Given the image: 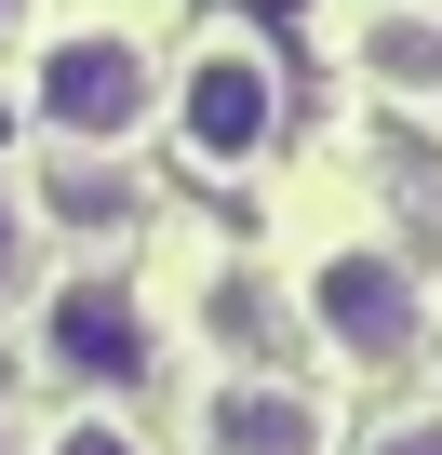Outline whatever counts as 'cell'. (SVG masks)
<instances>
[{"label":"cell","instance_id":"6da1fadb","mask_svg":"<svg viewBox=\"0 0 442 455\" xmlns=\"http://www.w3.org/2000/svg\"><path fill=\"white\" fill-rule=\"evenodd\" d=\"M148 41L134 28H68V41H41V68H28V108L68 134V148H121L134 121H148Z\"/></svg>","mask_w":442,"mask_h":455},{"label":"cell","instance_id":"7a4b0ae2","mask_svg":"<svg viewBox=\"0 0 442 455\" xmlns=\"http://www.w3.org/2000/svg\"><path fill=\"white\" fill-rule=\"evenodd\" d=\"M309 308H322V335H335L349 362H375V375L429 348V282H415V255L349 242V255H322V268H309Z\"/></svg>","mask_w":442,"mask_h":455},{"label":"cell","instance_id":"3957f363","mask_svg":"<svg viewBox=\"0 0 442 455\" xmlns=\"http://www.w3.org/2000/svg\"><path fill=\"white\" fill-rule=\"evenodd\" d=\"M174 121H188V148H201V161H255V148H269V121H282L269 54H255V41H201V54H188V81H174Z\"/></svg>","mask_w":442,"mask_h":455},{"label":"cell","instance_id":"277c9868","mask_svg":"<svg viewBox=\"0 0 442 455\" xmlns=\"http://www.w3.org/2000/svg\"><path fill=\"white\" fill-rule=\"evenodd\" d=\"M322 442H335V415L282 375H229L201 402V455H322Z\"/></svg>","mask_w":442,"mask_h":455},{"label":"cell","instance_id":"5b68a950","mask_svg":"<svg viewBox=\"0 0 442 455\" xmlns=\"http://www.w3.org/2000/svg\"><path fill=\"white\" fill-rule=\"evenodd\" d=\"M41 348H54L68 375H94V388H134V375H148V322H134L121 282H68V295L41 308Z\"/></svg>","mask_w":442,"mask_h":455},{"label":"cell","instance_id":"8992f818","mask_svg":"<svg viewBox=\"0 0 442 455\" xmlns=\"http://www.w3.org/2000/svg\"><path fill=\"white\" fill-rule=\"evenodd\" d=\"M362 68H375V81H402V94H442V28L389 14V28H362Z\"/></svg>","mask_w":442,"mask_h":455},{"label":"cell","instance_id":"52a82bcc","mask_svg":"<svg viewBox=\"0 0 442 455\" xmlns=\"http://www.w3.org/2000/svg\"><path fill=\"white\" fill-rule=\"evenodd\" d=\"M41 455H148V442H134V428H108V415H68Z\"/></svg>","mask_w":442,"mask_h":455},{"label":"cell","instance_id":"ba28073f","mask_svg":"<svg viewBox=\"0 0 442 455\" xmlns=\"http://www.w3.org/2000/svg\"><path fill=\"white\" fill-rule=\"evenodd\" d=\"M0 295H28V214L0 201Z\"/></svg>","mask_w":442,"mask_h":455},{"label":"cell","instance_id":"9c48e42d","mask_svg":"<svg viewBox=\"0 0 442 455\" xmlns=\"http://www.w3.org/2000/svg\"><path fill=\"white\" fill-rule=\"evenodd\" d=\"M375 455H442V415H415V428H389Z\"/></svg>","mask_w":442,"mask_h":455},{"label":"cell","instance_id":"30bf717a","mask_svg":"<svg viewBox=\"0 0 442 455\" xmlns=\"http://www.w3.org/2000/svg\"><path fill=\"white\" fill-rule=\"evenodd\" d=\"M14 28H28V0H0V41H14Z\"/></svg>","mask_w":442,"mask_h":455}]
</instances>
